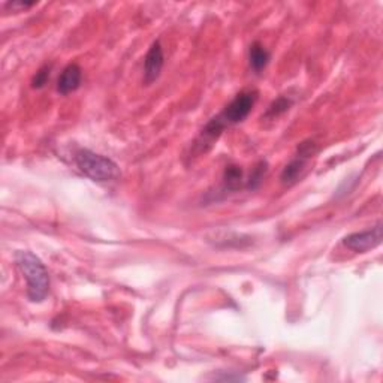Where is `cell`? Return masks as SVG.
<instances>
[{
	"label": "cell",
	"mask_w": 383,
	"mask_h": 383,
	"mask_svg": "<svg viewBox=\"0 0 383 383\" xmlns=\"http://www.w3.org/2000/svg\"><path fill=\"white\" fill-rule=\"evenodd\" d=\"M258 101V92L256 90H247L238 93L232 102L229 104L223 111L211 118L207 126L202 130V138L207 141H213L221 135L228 126H232L237 123H242L243 120L247 118V116L251 113L255 104Z\"/></svg>",
	"instance_id": "cell-1"
},
{
	"label": "cell",
	"mask_w": 383,
	"mask_h": 383,
	"mask_svg": "<svg viewBox=\"0 0 383 383\" xmlns=\"http://www.w3.org/2000/svg\"><path fill=\"white\" fill-rule=\"evenodd\" d=\"M81 78H83V74H81V68L78 67V64L76 63L68 64V67L63 69V72L59 76L57 92L60 95H69V93L75 92L81 84Z\"/></svg>",
	"instance_id": "cell-7"
},
{
	"label": "cell",
	"mask_w": 383,
	"mask_h": 383,
	"mask_svg": "<svg viewBox=\"0 0 383 383\" xmlns=\"http://www.w3.org/2000/svg\"><path fill=\"white\" fill-rule=\"evenodd\" d=\"M50 74H51V64H43V67L35 74L34 80H32V87L34 89H42L50 80Z\"/></svg>",
	"instance_id": "cell-12"
},
{
	"label": "cell",
	"mask_w": 383,
	"mask_h": 383,
	"mask_svg": "<svg viewBox=\"0 0 383 383\" xmlns=\"http://www.w3.org/2000/svg\"><path fill=\"white\" fill-rule=\"evenodd\" d=\"M15 262L27 281V297L30 301L41 302L50 291V276L42 260L27 250L17 251Z\"/></svg>",
	"instance_id": "cell-2"
},
{
	"label": "cell",
	"mask_w": 383,
	"mask_h": 383,
	"mask_svg": "<svg viewBox=\"0 0 383 383\" xmlns=\"http://www.w3.org/2000/svg\"><path fill=\"white\" fill-rule=\"evenodd\" d=\"M314 151V144L313 142H302V144L298 147V155L291 163H288L286 168L281 172V183L291 186L293 183H297L301 177V174L304 171L305 162L313 155Z\"/></svg>",
	"instance_id": "cell-5"
},
{
	"label": "cell",
	"mask_w": 383,
	"mask_h": 383,
	"mask_svg": "<svg viewBox=\"0 0 383 383\" xmlns=\"http://www.w3.org/2000/svg\"><path fill=\"white\" fill-rule=\"evenodd\" d=\"M249 60L250 67L255 72H260L262 69L267 68L270 62V53L264 48L260 42H253L249 50Z\"/></svg>",
	"instance_id": "cell-8"
},
{
	"label": "cell",
	"mask_w": 383,
	"mask_h": 383,
	"mask_svg": "<svg viewBox=\"0 0 383 383\" xmlns=\"http://www.w3.org/2000/svg\"><path fill=\"white\" fill-rule=\"evenodd\" d=\"M242 179H243V171L239 169V167H235V165L226 167L225 177H223L225 189L226 190H237L239 186H242Z\"/></svg>",
	"instance_id": "cell-9"
},
{
	"label": "cell",
	"mask_w": 383,
	"mask_h": 383,
	"mask_svg": "<svg viewBox=\"0 0 383 383\" xmlns=\"http://www.w3.org/2000/svg\"><path fill=\"white\" fill-rule=\"evenodd\" d=\"M291 105H292V99H291V97L280 96L277 101H274V102H272V104L270 105V108H268V111H267L265 116H267V117H272V118L279 117L280 114L286 113L288 109L291 108Z\"/></svg>",
	"instance_id": "cell-10"
},
{
	"label": "cell",
	"mask_w": 383,
	"mask_h": 383,
	"mask_svg": "<svg viewBox=\"0 0 383 383\" xmlns=\"http://www.w3.org/2000/svg\"><path fill=\"white\" fill-rule=\"evenodd\" d=\"M382 243V223L379 222L376 226L363 232L350 234L343 239V244L356 251V253H365V251L377 247Z\"/></svg>",
	"instance_id": "cell-4"
},
{
	"label": "cell",
	"mask_w": 383,
	"mask_h": 383,
	"mask_svg": "<svg viewBox=\"0 0 383 383\" xmlns=\"http://www.w3.org/2000/svg\"><path fill=\"white\" fill-rule=\"evenodd\" d=\"M165 57H163V50L160 42L156 41L151 43V47L144 59V83L148 85L155 83L162 72Z\"/></svg>",
	"instance_id": "cell-6"
},
{
	"label": "cell",
	"mask_w": 383,
	"mask_h": 383,
	"mask_svg": "<svg viewBox=\"0 0 383 383\" xmlns=\"http://www.w3.org/2000/svg\"><path fill=\"white\" fill-rule=\"evenodd\" d=\"M75 163L80 171L93 181H113L118 179V165L109 158L87 148H80L75 153Z\"/></svg>",
	"instance_id": "cell-3"
},
{
	"label": "cell",
	"mask_w": 383,
	"mask_h": 383,
	"mask_svg": "<svg viewBox=\"0 0 383 383\" xmlns=\"http://www.w3.org/2000/svg\"><path fill=\"white\" fill-rule=\"evenodd\" d=\"M265 172H267V162H259L258 165L255 167L253 172H251V175H250V180H249L247 188L251 189V190L258 189L259 186H260V183H262V180H264Z\"/></svg>",
	"instance_id": "cell-11"
}]
</instances>
